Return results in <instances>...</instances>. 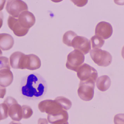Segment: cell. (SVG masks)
Listing matches in <instances>:
<instances>
[{
	"instance_id": "6",
	"label": "cell",
	"mask_w": 124,
	"mask_h": 124,
	"mask_svg": "<svg viewBox=\"0 0 124 124\" xmlns=\"http://www.w3.org/2000/svg\"><path fill=\"white\" fill-rule=\"evenodd\" d=\"M95 83L80 81L78 93L82 100L85 101L91 100L94 96Z\"/></svg>"
},
{
	"instance_id": "19",
	"label": "cell",
	"mask_w": 124,
	"mask_h": 124,
	"mask_svg": "<svg viewBox=\"0 0 124 124\" xmlns=\"http://www.w3.org/2000/svg\"><path fill=\"white\" fill-rule=\"evenodd\" d=\"M0 70L3 69H10L9 60L5 57H0Z\"/></svg>"
},
{
	"instance_id": "7",
	"label": "cell",
	"mask_w": 124,
	"mask_h": 124,
	"mask_svg": "<svg viewBox=\"0 0 124 124\" xmlns=\"http://www.w3.org/2000/svg\"><path fill=\"white\" fill-rule=\"evenodd\" d=\"M72 46L75 50H79L84 54L90 52L91 49L90 41L84 36H77L74 39Z\"/></svg>"
},
{
	"instance_id": "23",
	"label": "cell",
	"mask_w": 124,
	"mask_h": 124,
	"mask_svg": "<svg viewBox=\"0 0 124 124\" xmlns=\"http://www.w3.org/2000/svg\"><path fill=\"white\" fill-rule=\"evenodd\" d=\"M77 6L82 7L85 6L87 3V0H73L72 1Z\"/></svg>"
},
{
	"instance_id": "18",
	"label": "cell",
	"mask_w": 124,
	"mask_h": 124,
	"mask_svg": "<svg viewBox=\"0 0 124 124\" xmlns=\"http://www.w3.org/2000/svg\"><path fill=\"white\" fill-rule=\"evenodd\" d=\"M90 40L93 49H100L104 45L105 42L103 39L96 35L92 36Z\"/></svg>"
},
{
	"instance_id": "24",
	"label": "cell",
	"mask_w": 124,
	"mask_h": 124,
	"mask_svg": "<svg viewBox=\"0 0 124 124\" xmlns=\"http://www.w3.org/2000/svg\"><path fill=\"white\" fill-rule=\"evenodd\" d=\"M38 124H48L47 120L46 119L40 118L38 120Z\"/></svg>"
},
{
	"instance_id": "8",
	"label": "cell",
	"mask_w": 124,
	"mask_h": 124,
	"mask_svg": "<svg viewBox=\"0 0 124 124\" xmlns=\"http://www.w3.org/2000/svg\"><path fill=\"white\" fill-rule=\"evenodd\" d=\"M113 33V28L111 24L107 22L102 21L99 23L95 28V34L104 39L111 37Z\"/></svg>"
},
{
	"instance_id": "3",
	"label": "cell",
	"mask_w": 124,
	"mask_h": 124,
	"mask_svg": "<svg viewBox=\"0 0 124 124\" xmlns=\"http://www.w3.org/2000/svg\"><path fill=\"white\" fill-rule=\"evenodd\" d=\"M90 55L93 62L99 66L106 67L111 64L112 61L110 53L101 49L92 50L90 51Z\"/></svg>"
},
{
	"instance_id": "16",
	"label": "cell",
	"mask_w": 124,
	"mask_h": 124,
	"mask_svg": "<svg viewBox=\"0 0 124 124\" xmlns=\"http://www.w3.org/2000/svg\"><path fill=\"white\" fill-rule=\"evenodd\" d=\"M8 115L14 121H20L23 118L22 109L19 105H13L8 109Z\"/></svg>"
},
{
	"instance_id": "9",
	"label": "cell",
	"mask_w": 124,
	"mask_h": 124,
	"mask_svg": "<svg viewBox=\"0 0 124 124\" xmlns=\"http://www.w3.org/2000/svg\"><path fill=\"white\" fill-rule=\"evenodd\" d=\"M8 24L11 30L18 36H23L26 35L29 29L23 27L19 22L18 18L10 15L8 20Z\"/></svg>"
},
{
	"instance_id": "17",
	"label": "cell",
	"mask_w": 124,
	"mask_h": 124,
	"mask_svg": "<svg viewBox=\"0 0 124 124\" xmlns=\"http://www.w3.org/2000/svg\"><path fill=\"white\" fill-rule=\"evenodd\" d=\"M77 36V34L72 31H67L63 35V43L68 46H72V41Z\"/></svg>"
},
{
	"instance_id": "14",
	"label": "cell",
	"mask_w": 124,
	"mask_h": 124,
	"mask_svg": "<svg viewBox=\"0 0 124 124\" xmlns=\"http://www.w3.org/2000/svg\"><path fill=\"white\" fill-rule=\"evenodd\" d=\"M13 80V75L10 69H3L0 70V82L1 86H8L12 83Z\"/></svg>"
},
{
	"instance_id": "5",
	"label": "cell",
	"mask_w": 124,
	"mask_h": 124,
	"mask_svg": "<svg viewBox=\"0 0 124 124\" xmlns=\"http://www.w3.org/2000/svg\"><path fill=\"white\" fill-rule=\"evenodd\" d=\"M6 9L11 16L18 18L22 12L28 11V7L27 4L23 1L11 0L8 1Z\"/></svg>"
},
{
	"instance_id": "15",
	"label": "cell",
	"mask_w": 124,
	"mask_h": 124,
	"mask_svg": "<svg viewBox=\"0 0 124 124\" xmlns=\"http://www.w3.org/2000/svg\"><path fill=\"white\" fill-rule=\"evenodd\" d=\"M111 80L107 75H103L98 78L96 85L99 90L105 92L108 89L111 85Z\"/></svg>"
},
{
	"instance_id": "25",
	"label": "cell",
	"mask_w": 124,
	"mask_h": 124,
	"mask_svg": "<svg viewBox=\"0 0 124 124\" xmlns=\"http://www.w3.org/2000/svg\"><path fill=\"white\" fill-rule=\"evenodd\" d=\"M54 124H69L67 120H63L56 123Z\"/></svg>"
},
{
	"instance_id": "2",
	"label": "cell",
	"mask_w": 124,
	"mask_h": 124,
	"mask_svg": "<svg viewBox=\"0 0 124 124\" xmlns=\"http://www.w3.org/2000/svg\"><path fill=\"white\" fill-rule=\"evenodd\" d=\"M77 74L80 81L95 83L98 77L96 70L87 63H83L78 69Z\"/></svg>"
},
{
	"instance_id": "1",
	"label": "cell",
	"mask_w": 124,
	"mask_h": 124,
	"mask_svg": "<svg viewBox=\"0 0 124 124\" xmlns=\"http://www.w3.org/2000/svg\"><path fill=\"white\" fill-rule=\"evenodd\" d=\"M47 85L45 79L37 73H31L22 80L20 92L22 96L29 100L42 98L47 92Z\"/></svg>"
},
{
	"instance_id": "10",
	"label": "cell",
	"mask_w": 124,
	"mask_h": 124,
	"mask_svg": "<svg viewBox=\"0 0 124 124\" xmlns=\"http://www.w3.org/2000/svg\"><path fill=\"white\" fill-rule=\"evenodd\" d=\"M21 25L26 29H29L35 22V18L31 12L28 11L22 12L18 18Z\"/></svg>"
},
{
	"instance_id": "12",
	"label": "cell",
	"mask_w": 124,
	"mask_h": 124,
	"mask_svg": "<svg viewBox=\"0 0 124 124\" xmlns=\"http://www.w3.org/2000/svg\"><path fill=\"white\" fill-rule=\"evenodd\" d=\"M14 39L12 36L7 33L0 34V47L3 50H8L14 44Z\"/></svg>"
},
{
	"instance_id": "13",
	"label": "cell",
	"mask_w": 124,
	"mask_h": 124,
	"mask_svg": "<svg viewBox=\"0 0 124 124\" xmlns=\"http://www.w3.org/2000/svg\"><path fill=\"white\" fill-rule=\"evenodd\" d=\"M41 61L39 57L34 54L26 55V69L30 70L38 69L41 66Z\"/></svg>"
},
{
	"instance_id": "22",
	"label": "cell",
	"mask_w": 124,
	"mask_h": 124,
	"mask_svg": "<svg viewBox=\"0 0 124 124\" xmlns=\"http://www.w3.org/2000/svg\"><path fill=\"white\" fill-rule=\"evenodd\" d=\"M8 109L7 106H1V117L0 120L4 119L8 117Z\"/></svg>"
},
{
	"instance_id": "21",
	"label": "cell",
	"mask_w": 124,
	"mask_h": 124,
	"mask_svg": "<svg viewBox=\"0 0 124 124\" xmlns=\"http://www.w3.org/2000/svg\"><path fill=\"white\" fill-rule=\"evenodd\" d=\"M115 124H124V114L116 115L114 118Z\"/></svg>"
},
{
	"instance_id": "27",
	"label": "cell",
	"mask_w": 124,
	"mask_h": 124,
	"mask_svg": "<svg viewBox=\"0 0 124 124\" xmlns=\"http://www.w3.org/2000/svg\"><path fill=\"white\" fill-rule=\"evenodd\" d=\"M10 124H21L19 123L16 122H12L10 123Z\"/></svg>"
},
{
	"instance_id": "4",
	"label": "cell",
	"mask_w": 124,
	"mask_h": 124,
	"mask_svg": "<svg viewBox=\"0 0 124 124\" xmlns=\"http://www.w3.org/2000/svg\"><path fill=\"white\" fill-rule=\"evenodd\" d=\"M84 54L79 50H74L68 54L66 66L69 69L77 71L85 61Z\"/></svg>"
},
{
	"instance_id": "11",
	"label": "cell",
	"mask_w": 124,
	"mask_h": 124,
	"mask_svg": "<svg viewBox=\"0 0 124 124\" xmlns=\"http://www.w3.org/2000/svg\"><path fill=\"white\" fill-rule=\"evenodd\" d=\"M26 55L20 52L13 53L10 57V63L14 69H24V60Z\"/></svg>"
},
{
	"instance_id": "20",
	"label": "cell",
	"mask_w": 124,
	"mask_h": 124,
	"mask_svg": "<svg viewBox=\"0 0 124 124\" xmlns=\"http://www.w3.org/2000/svg\"><path fill=\"white\" fill-rule=\"evenodd\" d=\"M22 108L23 118L27 119L30 118L32 114V111L31 109L28 106H23Z\"/></svg>"
},
{
	"instance_id": "26",
	"label": "cell",
	"mask_w": 124,
	"mask_h": 124,
	"mask_svg": "<svg viewBox=\"0 0 124 124\" xmlns=\"http://www.w3.org/2000/svg\"><path fill=\"white\" fill-rule=\"evenodd\" d=\"M122 55L123 59H124V46L123 47L122 50Z\"/></svg>"
}]
</instances>
